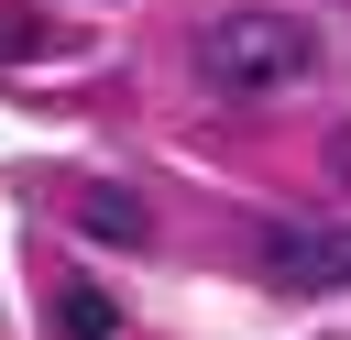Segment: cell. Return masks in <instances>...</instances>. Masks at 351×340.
<instances>
[{
	"instance_id": "cell-5",
	"label": "cell",
	"mask_w": 351,
	"mask_h": 340,
	"mask_svg": "<svg viewBox=\"0 0 351 340\" xmlns=\"http://www.w3.org/2000/svg\"><path fill=\"white\" fill-rule=\"evenodd\" d=\"M33 55H44V22L22 0H0V66H33Z\"/></svg>"
},
{
	"instance_id": "cell-1",
	"label": "cell",
	"mask_w": 351,
	"mask_h": 340,
	"mask_svg": "<svg viewBox=\"0 0 351 340\" xmlns=\"http://www.w3.org/2000/svg\"><path fill=\"white\" fill-rule=\"evenodd\" d=\"M296 77H318V33L296 22V11H219V22H197V88H219V99H274V88H296Z\"/></svg>"
},
{
	"instance_id": "cell-2",
	"label": "cell",
	"mask_w": 351,
	"mask_h": 340,
	"mask_svg": "<svg viewBox=\"0 0 351 340\" xmlns=\"http://www.w3.org/2000/svg\"><path fill=\"white\" fill-rule=\"evenodd\" d=\"M252 274L285 296H340L351 285V230L340 219H263L252 230Z\"/></svg>"
},
{
	"instance_id": "cell-3",
	"label": "cell",
	"mask_w": 351,
	"mask_h": 340,
	"mask_svg": "<svg viewBox=\"0 0 351 340\" xmlns=\"http://www.w3.org/2000/svg\"><path fill=\"white\" fill-rule=\"evenodd\" d=\"M77 230H88V241H121V252H132V241L154 230V208H143L132 186H77Z\"/></svg>"
},
{
	"instance_id": "cell-6",
	"label": "cell",
	"mask_w": 351,
	"mask_h": 340,
	"mask_svg": "<svg viewBox=\"0 0 351 340\" xmlns=\"http://www.w3.org/2000/svg\"><path fill=\"white\" fill-rule=\"evenodd\" d=\"M329 175H340V186H351V121H340V132H329Z\"/></svg>"
},
{
	"instance_id": "cell-4",
	"label": "cell",
	"mask_w": 351,
	"mask_h": 340,
	"mask_svg": "<svg viewBox=\"0 0 351 340\" xmlns=\"http://www.w3.org/2000/svg\"><path fill=\"white\" fill-rule=\"evenodd\" d=\"M110 329H121V307L99 285H55V340H110Z\"/></svg>"
}]
</instances>
